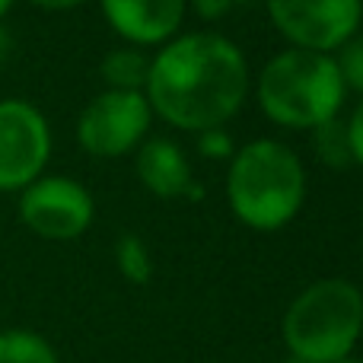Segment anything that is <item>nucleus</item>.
Here are the masks:
<instances>
[{
	"label": "nucleus",
	"mask_w": 363,
	"mask_h": 363,
	"mask_svg": "<svg viewBox=\"0 0 363 363\" xmlns=\"http://www.w3.org/2000/svg\"><path fill=\"white\" fill-rule=\"evenodd\" d=\"M347 147H351V157L363 163V102L351 115V121H347Z\"/></svg>",
	"instance_id": "17"
},
{
	"label": "nucleus",
	"mask_w": 363,
	"mask_h": 363,
	"mask_svg": "<svg viewBox=\"0 0 363 363\" xmlns=\"http://www.w3.org/2000/svg\"><path fill=\"white\" fill-rule=\"evenodd\" d=\"M345 96L338 64L322 51L290 48L268 61L258 77V102L287 128H319L335 118Z\"/></svg>",
	"instance_id": "3"
},
{
	"label": "nucleus",
	"mask_w": 363,
	"mask_h": 363,
	"mask_svg": "<svg viewBox=\"0 0 363 363\" xmlns=\"http://www.w3.org/2000/svg\"><path fill=\"white\" fill-rule=\"evenodd\" d=\"M10 55V35H6L4 29H0V64H4V57Z\"/></svg>",
	"instance_id": "20"
},
{
	"label": "nucleus",
	"mask_w": 363,
	"mask_h": 363,
	"mask_svg": "<svg viewBox=\"0 0 363 363\" xmlns=\"http://www.w3.org/2000/svg\"><path fill=\"white\" fill-rule=\"evenodd\" d=\"M150 125V102L140 93L108 89L96 96L80 115L77 138L96 157H118L140 140Z\"/></svg>",
	"instance_id": "6"
},
{
	"label": "nucleus",
	"mask_w": 363,
	"mask_h": 363,
	"mask_svg": "<svg viewBox=\"0 0 363 363\" xmlns=\"http://www.w3.org/2000/svg\"><path fill=\"white\" fill-rule=\"evenodd\" d=\"M138 176L160 198H179V194H194L201 198L204 188L191 179V169H188L185 153L179 150V144L172 140H150L144 144L138 157Z\"/></svg>",
	"instance_id": "10"
},
{
	"label": "nucleus",
	"mask_w": 363,
	"mask_h": 363,
	"mask_svg": "<svg viewBox=\"0 0 363 363\" xmlns=\"http://www.w3.org/2000/svg\"><path fill=\"white\" fill-rule=\"evenodd\" d=\"M51 150L45 118L26 102H0V188H23L42 172Z\"/></svg>",
	"instance_id": "7"
},
{
	"label": "nucleus",
	"mask_w": 363,
	"mask_h": 363,
	"mask_svg": "<svg viewBox=\"0 0 363 363\" xmlns=\"http://www.w3.org/2000/svg\"><path fill=\"white\" fill-rule=\"evenodd\" d=\"M198 147H201V153H204V157H211V160H223V157H230V153H233V140H230V134H226L223 128L201 131Z\"/></svg>",
	"instance_id": "16"
},
{
	"label": "nucleus",
	"mask_w": 363,
	"mask_h": 363,
	"mask_svg": "<svg viewBox=\"0 0 363 363\" xmlns=\"http://www.w3.org/2000/svg\"><path fill=\"white\" fill-rule=\"evenodd\" d=\"M147 74H150V61L134 48H118L102 61V77L125 93H138L140 83H147Z\"/></svg>",
	"instance_id": "12"
},
{
	"label": "nucleus",
	"mask_w": 363,
	"mask_h": 363,
	"mask_svg": "<svg viewBox=\"0 0 363 363\" xmlns=\"http://www.w3.org/2000/svg\"><path fill=\"white\" fill-rule=\"evenodd\" d=\"M363 328V296L347 281L306 287L284 315V341L303 363H341Z\"/></svg>",
	"instance_id": "4"
},
{
	"label": "nucleus",
	"mask_w": 363,
	"mask_h": 363,
	"mask_svg": "<svg viewBox=\"0 0 363 363\" xmlns=\"http://www.w3.org/2000/svg\"><path fill=\"white\" fill-rule=\"evenodd\" d=\"M10 4H13V0H0V16H4V13L10 10Z\"/></svg>",
	"instance_id": "21"
},
{
	"label": "nucleus",
	"mask_w": 363,
	"mask_h": 363,
	"mask_svg": "<svg viewBox=\"0 0 363 363\" xmlns=\"http://www.w3.org/2000/svg\"><path fill=\"white\" fill-rule=\"evenodd\" d=\"M26 226L45 239H74L93 223V198L70 179H38L19 201Z\"/></svg>",
	"instance_id": "8"
},
{
	"label": "nucleus",
	"mask_w": 363,
	"mask_h": 363,
	"mask_svg": "<svg viewBox=\"0 0 363 363\" xmlns=\"http://www.w3.org/2000/svg\"><path fill=\"white\" fill-rule=\"evenodd\" d=\"M35 4L48 6V10H67V6H77V4H83V0H35Z\"/></svg>",
	"instance_id": "19"
},
{
	"label": "nucleus",
	"mask_w": 363,
	"mask_h": 363,
	"mask_svg": "<svg viewBox=\"0 0 363 363\" xmlns=\"http://www.w3.org/2000/svg\"><path fill=\"white\" fill-rule=\"evenodd\" d=\"M245 57L230 38L194 32L166 45L150 61L147 99L150 106L188 131H211L236 115L245 99Z\"/></svg>",
	"instance_id": "1"
},
{
	"label": "nucleus",
	"mask_w": 363,
	"mask_h": 363,
	"mask_svg": "<svg viewBox=\"0 0 363 363\" xmlns=\"http://www.w3.org/2000/svg\"><path fill=\"white\" fill-rule=\"evenodd\" d=\"M341 363H360V360H341Z\"/></svg>",
	"instance_id": "22"
},
{
	"label": "nucleus",
	"mask_w": 363,
	"mask_h": 363,
	"mask_svg": "<svg viewBox=\"0 0 363 363\" xmlns=\"http://www.w3.org/2000/svg\"><path fill=\"white\" fill-rule=\"evenodd\" d=\"M226 194L242 223L255 230H277L300 211L306 176L294 150L277 140H255L233 157Z\"/></svg>",
	"instance_id": "2"
},
{
	"label": "nucleus",
	"mask_w": 363,
	"mask_h": 363,
	"mask_svg": "<svg viewBox=\"0 0 363 363\" xmlns=\"http://www.w3.org/2000/svg\"><path fill=\"white\" fill-rule=\"evenodd\" d=\"M315 153L325 160L328 166H345L351 163V147H347V128H341L338 121H325L315 128Z\"/></svg>",
	"instance_id": "14"
},
{
	"label": "nucleus",
	"mask_w": 363,
	"mask_h": 363,
	"mask_svg": "<svg viewBox=\"0 0 363 363\" xmlns=\"http://www.w3.org/2000/svg\"><path fill=\"white\" fill-rule=\"evenodd\" d=\"M0 363H57V354L42 335L10 328L0 332Z\"/></svg>",
	"instance_id": "11"
},
{
	"label": "nucleus",
	"mask_w": 363,
	"mask_h": 363,
	"mask_svg": "<svg viewBox=\"0 0 363 363\" xmlns=\"http://www.w3.org/2000/svg\"><path fill=\"white\" fill-rule=\"evenodd\" d=\"M115 255H118V268L128 281H134V284L150 281L153 264H150V255H147V245L140 242V236H121Z\"/></svg>",
	"instance_id": "13"
},
{
	"label": "nucleus",
	"mask_w": 363,
	"mask_h": 363,
	"mask_svg": "<svg viewBox=\"0 0 363 363\" xmlns=\"http://www.w3.org/2000/svg\"><path fill=\"white\" fill-rule=\"evenodd\" d=\"M335 64H338L341 80H347L354 89H363V35L347 38L341 45V57Z\"/></svg>",
	"instance_id": "15"
},
{
	"label": "nucleus",
	"mask_w": 363,
	"mask_h": 363,
	"mask_svg": "<svg viewBox=\"0 0 363 363\" xmlns=\"http://www.w3.org/2000/svg\"><path fill=\"white\" fill-rule=\"evenodd\" d=\"M194 6H198L201 16L213 19V16H223V13L233 6V0H194Z\"/></svg>",
	"instance_id": "18"
},
{
	"label": "nucleus",
	"mask_w": 363,
	"mask_h": 363,
	"mask_svg": "<svg viewBox=\"0 0 363 363\" xmlns=\"http://www.w3.org/2000/svg\"><path fill=\"white\" fill-rule=\"evenodd\" d=\"M277 29L306 51H332L354 35L360 0H268Z\"/></svg>",
	"instance_id": "5"
},
{
	"label": "nucleus",
	"mask_w": 363,
	"mask_h": 363,
	"mask_svg": "<svg viewBox=\"0 0 363 363\" xmlns=\"http://www.w3.org/2000/svg\"><path fill=\"white\" fill-rule=\"evenodd\" d=\"M102 10L125 38L150 45L176 32L185 0H102Z\"/></svg>",
	"instance_id": "9"
}]
</instances>
